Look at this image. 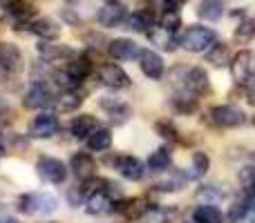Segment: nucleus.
<instances>
[{
    "label": "nucleus",
    "instance_id": "f257e3e1",
    "mask_svg": "<svg viewBox=\"0 0 255 223\" xmlns=\"http://www.w3.org/2000/svg\"><path fill=\"white\" fill-rule=\"evenodd\" d=\"M90 74H92V61H90V56H79L67 63L63 70H58L54 74V78H56V83L61 87L74 89V87H81Z\"/></svg>",
    "mask_w": 255,
    "mask_h": 223
},
{
    "label": "nucleus",
    "instance_id": "f03ea898",
    "mask_svg": "<svg viewBox=\"0 0 255 223\" xmlns=\"http://www.w3.org/2000/svg\"><path fill=\"white\" fill-rule=\"evenodd\" d=\"M215 43H217L215 31H213L211 27H202V25H190L179 40L181 47H184L186 52H193V54L208 52Z\"/></svg>",
    "mask_w": 255,
    "mask_h": 223
},
{
    "label": "nucleus",
    "instance_id": "7ed1b4c3",
    "mask_svg": "<svg viewBox=\"0 0 255 223\" xmlns=\"http://www.w3.org/2000/svg\"><path fill=\"white\" fill-rule=\"evenodd\" d=\"M18 210L22 215H52L58 210V201L56 197L47 192H31V194H22L18 199Z\"/></svg>",
    "mask_w": 255,
    "mask_h": 223
},
{
    "label": "nucleus",
    "instance_id": "20e7f679",
    "mask_svg": "<svg viewBox=\"0 0 255 223\" xmlns=\"http://www.w3.org/2000/svg\"><path fill=\"white\" fill-rule=\"evenodd\" d=\"M56 105V94L52 92L45 80H34L29 89L22 96V107L25 110H45V107Z\"/></svg>",
    "mask_w": 255,
    "mask_h": 223
},
{
    "label": "nucleus",
    "instance_id": "39448f33",
    "mask_svg": "<svg viewBox=\"0 0 255 223\" xmlns=\"http://www.w3.org/2000/svg\"><path fill=\"white\" fill-rule=\"evenodd\" d=\"M229 67H231V74H233L235 83L249 85L255 78V52H251V49L238 52Z\"/></svg>",
    "mask_w": 255,
    "mask_h": 223
},
{
    "label": "nucleus",
    "instance_id": "423d86ee",
    "mask_svg": "<svg viewBox=\"0 0 255 223\" xmlns=\"http://www.w3.org/2000/svg\"><path fill=\"white\" fill-rule=\"evenodd\" d=\"M36 172H38L40 179L52 183V185H63L67 181L65 163L54 158V156H40L38 161H36Z\"/></svg>",
    "mask_w": 255,
    "mask_h": 223
},
{
    "label": "nucleus",
    "instance_id": "0eeeda50",
    "mask_svg": "<svg viewBox=\"0 0 255 223\" xmlns=\"http://www.w3.org/2000/svg\"><path fill=\"white\" fill-rule=\"evenodd\" d=\"M181 89H186L193 96H206L211 92V83H208V74L204 67H188L184 70V78H181Z\"/></svg>",
    "mask_w": 255,
    "mask_h": 223
},
{
    "label": "nucleus",
    "instance_id": "6e6552de",
    "mask_svg": "<svg viewBox=\"0 0 255 223\" xmlns=\"http://www.w3.org/2000/svg\"><path fill=\"white\" fill-rule=\"evenodd\" d=\"M211 121L217 127L231 130V127L244 125L247 123V114H244V110H240L238 105H217L211 110Z\"/></svg>",
    "mask_w": 255,
    "mask_h": 223
},
{
    "label": "nucleus",
    "instance_id": "1a4fd4ad",
    "mask_svg": "<svg viewBox=\"0 0 255 223\" xmlns=\"http://www.w3.org/2000/svg\"><path fill=\"white\" fill-rule=\"evenodd\" d=\"M58 116L52 112H40L38 116L31 118L29 127H27V136L29 139H49L58 132Z\"/></svg>",
    "mask_w": 255,
    "mask_h": 223
},
{
    "label": "nucleus",
    "instance_id": "9d476101",
    "mask_svg": "<svg viewBox=\"0 0 255 223\" xmlns=\"http://www.w3.org/2000/svg\"><path fill=\"white\" fill-rule=\"evenodd\" d=\"M97 76H99V83L106 85L108 89H126V87H130V83H132L124 67L115 65V63L101 65L97 72Z\"/></svg>",
    "mask_w": 255,
    "mask_h": 223
},
{
    "label": "nucleus",
    "instance_id": "9b49d317",
    "mask_svg": "<svg viewBox=\"0 0 255 223\" xmlns=\"http://www.w3.org/2000/svg\"><path fill=\"white\" fill-rule=\"evenodd\" d=\"M126 18H128V9H126L124 2H119V0H108V2H103L97 11V22L101 27H106V29H112V27L121 25Z\"/></svg>",
    "mask_w": 255,
    "mask_h": 223
},
{
    "label": "nucleus",
    "instance_id": "f8f14e48",
    "mask_svg": "<svg viewBox=\"0 0 255 223\" xmlns=\"http://www.w3.org/2000/svg\"><path fill=\"white\" fill-rule=\"evenodd\" d=\"M99 107L108 114L112 125H124L128 118L132 116V107L115 96H101L99 98Z\"/></svg>",
    "mask_w": 255,
    "mask_h": 223
},
{
    "label": "nucleus",
    "instance_id": "ddd939ff",
    "mask_svg": "<svg viewBox=\"0 0 255 223\" xmlns=\"http://www.w3.org/2000/svg\"><path fill=\"white\" fill-rule=\"evenodd\" d=\"M136 61H139L141 72L152 80H159L163 76V72H166V63H163L161 54H157L154 49H141Z\"/></svg>",
    "mask_w": 255,
    "mask_h": 223
},
{
    "label": "nucleus",
    "instance_id": "4468645a",
    "mask_svg": "<svg viewBox=\"0 0 255 223\" xmlns=\"http://www.w3.org/2000/svg\"><path fill=\"white\" fill-rule=\"evenodd\" d=\"M112 165H115V170L119 172V174L124 176L126 181H141V179H143V174H145L143 163H141L136 156H130V154L115 156Z\"/></svg>",
    "mask_w": 255,
    "mask_h": 223
},
{
    "label": "nucleus",
    "instance_id": "2eb2a0df",
    "mask_svg": "<svg viewBox=\"0 0 255 223\" xmlns=\"http://www.w3.org/2000/svg\"><path fill=\"white\" fill-rule=\"evenodd\" d=\"M22 52L13 43L0 40V70H4L7 74H18L22 70Z\"/></svg>",
    "mask_w": 255,
    "mask_h": 223
},
{
    "label": "nucleus",
    "instance_id": "dca6fc26",
    "mask_svg": "<svg viewBox=\"0 0 255 223\" xmlns=\"http://www.w3.org/2000/svg\"><path fill=\"white\" fill-rule=\"evenodd\" d=\"M108 54H110V58H115V61H119V63L136 61L141 54V47L130 38H115L108 45Z\"/></svg>",
    "mask_w": 255,
    "mask_h": 223
},
{
    "label": "nucleus",
    "instance_id": "f3484780",
    "mask_svg": "<svg viewBox=\"0 0 255 223\" xmlns=\"http://www.w3.org/2000/svg\"><path fill=\"white\" fill-rule=\"evenodd\" d=\"M70 170L79 181H85L97 176V163H94L90 152H76L70 161Z\"/></svg>",
    "mask_w": 255,
    "mask_h": 223
},
{
    "label": "nucleus",
    "instance_id": "a211bd4d",
    "mask_svg": "<svg viewBox=\"0 0 255 223\" xmlns=\"http://www.w3.org/2000/svg\"><path fill=\"white\" fill-rule=\"evenodd\" d=\"M34 16H36L34 2H29V0H9V18L18 27H27Z\"/></svg>",
    "mask_w": 255,
    "mask_h": 223
},
{
    "label": "nucleus",
    "instance_id": "6ab92c4d",
    "mask_svg": "<svg viewBox=\"0 0 255 223\" xmlns=\"http://www.w3.org/2000/svg\"><path fill=\"white\" fill-rule=\"evenodd\" d=\"M27 31H31L34 36H38L40 40H56L61 36V27L52 18H36L27 25Z\"/></svg>",
    "mask_w": 255,
    "mask_h": 223
},
{
    "label": "nucleus",
    "instance_id": "aec40b11",
    "mask_svg": "<svg viewBox=\"0 0 255 223\" xmlns=\"http://www.w3.org/2000/svg\"><path fill=\"white\" fill-rule=\"evenodd\" d=\"M112 208H115V201L103 188H99L97 192H92L85 199V210L90 215H108V212H112Z\"/></svg>",
    "mask_w": 255,
    "mask_h": 223
},
{
    "label": "nucleus",
    "instance_id": "412c9836",
    "mask_svg": "<svg viewBox=\"0 0 255 223\" xmlns=\"http://www.w3.org/2000/svg\"><path fill=\"white\" fill-rule=\"evenodd\" d=\"M38 56L43 58V63H61L65 58H72L74 52L65 45H54L52 40H43L38 45Z\"/></svg>",
    "mask_w": 255,
    "mask_h": 223
},
{
    "label": "nucleus",
    "instance_id": "4be33fe9",
    "mask_svg": "<svg viewBox=\"0 0 255 223\" xmlns=\"http://www.w3.org/2000/svg\"><path fill=\"white\" fill-rule=\"evenodd\" d=\"M148 208L150 206L143 201V199H126V201H117L112 210L119 212V215H124L126 219L136 221V219H141V217L148 212Z\"/></svg>",
    "mask_w": 255,
    "mask_h": 223
},
{
    "label": "nucleus",
    "instance_id": "5701e85b",
    "mask_svg": "<svg viewBox=\"0 0 255 223\" xmlns=\"http://www.w3.org/2000/svg\"><path fill=\"white\" fill-rule=\"evenodd\" d=\"M97 127H101L97 121V116H92V114H81V116H76L74 121H72L70 130H72V134H74V139L85 141Z\"/></svg>",
    "mask_w": 255,
    "mask_h": 223
},
{
    "label": "nucleus",
    "instance_id": "b1692460",
    "mask_svg": "<svg viewBox=\"0 0 255 223\" xmlns=\"http://www.w3.org/2000/svg\"><path fill=\"white\" fill-rule=\"evenodd\" d=\"M145 36L150 38V43L157 45V47H161L163 52H175L177 49V40H175V34H170V31H166L161 25L159 27H150L148 31H145Z\"/></svg>",
    "mask_w": 255,
    "mask_h": 223
},
{
    "label": "nucleus",
    "instance_id": "393cba45",
    "mask_svg": "<svg viewBox=\"0 0 255 223\" xmlns=\"http://www.w3.org/2000/svg\"><path fill=\"white\" fill-rule=\"evenodd\" d=\"M193 221L195 223H224V212L215 203H202V206L195 208Z\"/></svg>",
    "mask_w": 255,
    "mask_h": 223
},
{
    "label": "nucleus",
    "instance_id": "a878e982",
    "mask_svg": "<svg viewBox=\"0 0 255 223\" xmlns=\"http://www.w3.org/2000/svg\"><path fill=\"white\" fill-rule=\"evenodd\" d=\"M90 152H106L112 148V132L108 127H97L92 134L85 139Z\"/></svg>",
    "mask_w": 255,
    "mask_h": 223
},
{
    "label": "nucleus",
    "instance_id": "bb28decb",
    "mask_svg": "<svg viewBox=\"0 0 255 223\" xmlns=\"http://www.w3.org/2000/svg\"><path fill=\"white\" fill-rule=\"evenodd\" d=\"M83 101H85V96H83V92H81L79 87L65 89L61 96H56V107L61 112H74V110H79V107L83 105Z\"/></svg>",
    "mask_w": 255,
    "mask_h": 223
},
{
    "label": "nucleus",
    "instance_id": "cd10ccee",
    "mask_svg": "<svg viewBox=\"0 0 255 223\" xmlns=\"http://www.w3.org/2000/svg\"><path fill=\"white\" fill-rule=\"evenodd\" d=\"M152 25H154V11H150V9H136L128 18V29L139 31V34H145Z\"/></svg>",
    "mask_w": 255,
    "mask_h": 223
},
{
    "label": "nucleus",
    "instance_id": "c85d7f7f",
    "mask_svg": "<svg viewBox=\"0 0 255 223\" xmlns=\"http://www.w3.org/2000/svg\"><path fill=\"white\" fill-rule=\"evenodd\" d=\"M197 16L206 22H215L224 16V0H202L197 7Z\"/></svg>",
    "mask_w": 255,
    "mask_h": 223
},
{
    "label": "nucleus",
    "instance_id": "c756f323",
    "mask_svg": "<svg viewBox=\"0 0 255 223\" xmlns=\"http://www.w3.org/2000/svg\"><path fill=\"white\" fill-rule=\"evenodd\" d=\"M170 163H172V154H170V149L168 148H157L148 156V167L152 172H157V174L170 170Z\"/></svg>",
    "mask_w": 255,
    "mask_h": 223
},
{
    "label": "nucleus",
    "instance_id": "7c9ffc66",
    "mask_svg": "<svg viewBox=\"0 0 255 223\" xmlns=\"http://www.w3.org/2000/svg\"><path fill=\"white\" fill-rule=\"evenodd\" d=\"M231 52H229V45H224V43H215L211 49L206 52V63H211V65H215V67H226V65H231Z\"/></svg>",
    "mask_w": 255,
    "mask_h": 223
},
{
    "label": "nucleus",
    "instance_id": "2f4dec72",
    "mask_svg": "<svg viewBox=\"0 0 255 223\" xmlns=\"http://www.w3.org/2000/svg\"><path fill=\"white\" fill-rule=\"evenodd\" d=\"M184 185H186V176L181 174L179 170H172V174L168 176V179H159L152 188L157 190V192H177V190H181Z\"/></svg>",
    "mask_w": 255,
    "mask_h": 223
},
{
    "label": "nucleus",
    "instance_id": "473e14b6",
    "mask_svg": "<svg viewBox=\"0 0 255 223\" xmlns=\"http://www.w3.org/2000/svg\"><path fill=\"white\" fill-rule=\"evenodd\" d=\"M172 105H175L177 112L190 114V112L197 110V96H193V94H188L186 89H181V92L177 94L175 98H172Z\"/></svg>",
    "mask_w": 255,
    "mask_h": 223
},
{
    "label": "nucleus",
    "instance_id": "72a5a7b5",
    "mask_svg": "<svg viewBox=\"0 0 255 223\" xmlns=\"http://www.w3.org/2000/svg\"><path fill=\"white\" fill-rule=\"evenodd\" d=\"M235 40L238 43H251L255 38V18H244L242 22H240L238 27H235Z\"/></svg>",
    "mask_w": 255,
    "mask_h": 223
},
{
    "label": "nucleus",
    "instance_id": "f704fd0d",
    "mask_svg": "<svg viewBox=\"0 0 255 223\" xmlns=\"http://www.w3.org/2000/svg\"><path fill=\"white\" fill-rule=\"evenodd\" d=\"M172 219V212L166 210V208H157V206H150L148 212L141 217L143 223H170Z\"/></svg>",
    "mask_w": 255,
    "mask_h": 223
},
{
    "label": "nucleus",
    "instance_id": "c9c22d12",
    "mask_svg": "<svg viewBox=\"0 0 255 223\" xmlns=\"http://www.w3.org/2000/svg\"><path fill=\"white\" fill-rule=\"evenodd\" d=\"M211 170V158L206 152H195L193 154V179H202L206 172Z\"/></svg>",
    "mask_w": 255,
    "mask_h": 223
},
{
    "label": "nucleus",
    "instance_id": "e433bc0d",
    "mask_svg": "<svg viewBox=\"0 0 255 223\" xmlns=\"http://www.w3.org/2000/svg\"><path fill=\"white\" fill-rule=\"evenodd\" d=\"M249 206H251V201H247V199H235V201L231 203V210H229V215H226V221L240 223L244 219V215H247Z\"/></svg>",
    "mask_w": 255,
    "mask_h": 223
},
{
    "label": "nucleus",
    "instance_id": "4c0bfd02",
    "mask_svg": "<svg viewBox=\"0 0 255 223\" xmlns=\"http://www.w3.org/2000/svg\"><path fill=\"white\" fill-rule=\"evenodd\" d=\"M159 25L163 27L166 31H170V34H177L181 27V16L179 11H163L161 20H159Z\"/></svg>",
    "mask_w": 255,
    "mask_h": 223
},
{
    "label": "nucleus",
    "instance_id": "58836bf2",
    "mask_svg": "<svg viewBox=\"0 0 255 223\" xmlns=\"http://www.w3.org/2000/svg\"><path fill=\"white\" fill-rule=\"evenodd\" d=\"M224 197L226 194L222 192V190H217V185H202L197 192V199H202V201H206V203H215Z\"/></svg>",
    "mask_w": 255,
    "mask_h": 223
},
{
    "label": "nucleus",
    "instance_id": "ea45409f",
    "mask_svg": "<svg viewBox=\"0 0 255 223\" xmlns=\"http://www.w3.org/2000/svg\"><path fill=\"white\" fill-rule=\"evenodd\" d=\"M157 132L168 141H179V134H177V127L172 125L170 121H159L157 123Z\"/></svg>",
    "mask_w": 255,
    "mask_h": 223
},
{
    "label": "nucleus",
    "instance_id": "a19ab883",
    "mask_svg": "<svg viewBox=\"0 0 255 223\" xmlns=\"http://www.w3.org/2000/svg\"><path fill=\"white\" fill-rule=\"evenodd\" d=\"M240 183H242L244 188L251 190V185L255 183V165L242 167V172H240Z\"/></svg>",
    "mask_w": 255,
    "mask_h": 223
},
{
    "label": "nucleus",
    "instance_id": "79ce46f5",
    "mask_svg": "<svg viewBox=\"0 0 255 223\" xmlns=\"http://www.w3.org/2000/svg\"><path fill=\"white\" fill-rule=\"evenodd\" d=\"M186 0H154V4L161 9H166V11H179V7L184 4Z\"/></svg>",
    "mask_w": 255,
    "mask_h": 223
},
{
    "label": "nucleus",
    "instance_id": "37998d69",
    "mask_svg": "<svg viewBox=\"0 0 255 223\" xmlns=\"http://www.w3.org/2000/svg\"><path fill=\"white\" fill-rule=\"evenodd\" d=\"M242 223H255V203L249 206V210H247V215H244Z\"/></svg>",
    "mask_w": 255,
    "mask_h": 223
},
{
    "label": "nucleus",
    "instance_id": "c03bdc74",
    "mask_svg": "<svg viewBox=\"0 0 255 223\" xmlns=\"http://www.w3.org/2000/svg\"><path fill=\"white\" fill-rule=\"evenodd\" d=\"M9 18V0H0V20Z\"/></svg>",
    "mask_w": 255,
    "mask_h": 223
},
{
    "label": "nucleus",
    "instance_id": "a18cd8bd",
    "mask_svg": "<svg viewBox=\"0 0 255 223\" xmlns=\"http://www.w3.org/2000/svg\"><path fill=\"white\" fill-rule=\"evenodd\" d=\"M247 87H249V92H247V96H249V103H251V105L255 107V78H253L251 83L247 85Z\"/></svg>",
    "mask_w": 255,
    "mask_h": 223
},
{
    "label": "nucleus",
    "instance_id": "49530a36",
    "mask_svg": "<svg viewBox=\"0 0 255 223\" xmlns=\"http://www.w3.org/2000/svg\"><path fill=\"white\" fill-rule=\"evenodd\" d=\"M0 223H20V221L13 219V217H0Z\"/></svg>",
    "mask_w": 255,
    "mask_h": 223
},
{
    "label": "nucleus",
    "instance_id": "de8ad7c7",
    "mask_svg": "<svg viewBox=\"0 0 255 223\" xmlns=\"http://www.w3.org/2000/svg\"><path fill=\"white\" fill-rule=\"evenodd\" d=\"M4 152H7V143H4V139L0 136V156H2Z\"/></svg>",
    "mask_w": 255,
    "mask_h": 223
},
{
    "label": "nucleus",
    "instance_id": "09e8293b",
    "mask_svg": "<svg viewBox=\"0 0 255 223\" xmlns=\"http://www.w3.org/2000/svg\"><path fill=\"white\" fill-rule=\"evenodd\" d=\"M251 190H253V194H255V183H253V185H251Z\"/></svg>",
    "mask_w": 255,
    "mask_h": 223
},
{
    "label": "nucleus",
    "instance_id": "8fccbe9b",
    "mask_svg": "<svg viewBox=\"0 0 255 223\" xmlns=\"http://www.w3.org/2000/svg\"><path fill=\"white\" fill-rule=\"evenodd\" d=\"M253 125H255V118H253Z\"/></svg>",
    "mask_w": 255,
    "mask_h": 223
},
{
    "label": "nucleus",
    "instance_id": "3c124183",
    "mask_svg": "<svg viewBox=\"0 0 255 223\" xmlns=\"http://www.w3.org/2000/svg\"><path fill=\"white\" fill-rule=\"evenodd\" d=\"M47 223H54V221H47Z\"/></svg>",
    "mask_w": 255,
    "mask_h": 223
},
{
    "label": "nucleus",
    "instance_id": "603ef678",
    "mask_svg": "<svg viewBox=\"0 0 255 223\" xmlns=\"http://www.w3.org/2000/svg\"><path fill=\"white\" fill-rule=\"evenodd\" d=\"M253 158H255V152H253Z\"/></svg>",
    "mask_w": 255,
    "mask_h": 223
}]
</instances>
